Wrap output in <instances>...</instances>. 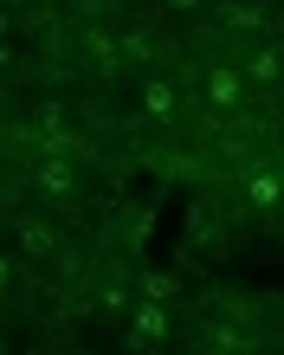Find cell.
<instances>
[{
    "mask_svg": "<svg viewBox=\"0 0 284 355\" xmlns=\"http://www.w3.org/2000/svg\"><path fill=\"white\" fill-rule=\"evenodd\" d=\"M33 187H39L46 200H65L71 187H78V168H71L65 155H52V162H39V168H33Z\"/></svg>",
    "mask_w": 284,
    "mask_h": 355,
    "instance_id": "cell-1",
    "label": "cell"
},
{
    "mask_svg": "<svg viewBox=\"0 0 284 355\" xmlns=\"http://www.w3.org/2000/svg\"><path fill=\"white\" fill-rule=\"evenodd\" d=\"M207 103H213V110H239V103H246V78H239L233 65L207 71Z\"/></svg>",
    "mask_w": 284,
    "mask_h": 355,
    "instance_id": "cell-2",
    "label": "cell"
},
{
    "mask_svg": "<svg viewBox=\"0 0 284 355\" xmlns=\"http://www.w3.org/2000/svg\"><path fill=\"white\" fill-rule=\"evenodd\" d=\"M130 336H136V343H161V336H168L161 304H136V310H130Z\"/></svg>",
    "mask_w": 284,
    "mask_h": 355,
    "instance_id": "cell-3",
    "label": "cell"
},
{
    "mask_svg": "<svg viewBox=\"0 0 284 355\" xmlns=\"http://www.w3.org/2000/svg\"><path fill=\"white\" fill-rule=\"evenodd\" d=\"M142 110H149L155 123L175 116V85H168V78H142Z\"/></svg>",
    "mask_w": 284,
    "mask_h": 355,
    "instance_id": "cell-4",
    "label": "cell"
},
{
    "mask_svg": "<svg viewBox=\"0 0 284 355\" xmlns=\"http://www.w3.org/2000/svg\"><path fill=\"white\" fill-rule=\"evenodd\" d=\"M246 200H252V207H278V200H284V175L252 168V175H246Z\"/></svg>",
    "mask_w": 284,
    "mask_h": 355,
    "instance_id": "cell-5",
    "label": "cell"
},
{
    "mask_svg": "<svg viewBox=\"0 0 284 355\" xmlns=\"http://www.w3.org/2000/svg\"><path fill=\"white\" fill-rule=\"evenodd\" d=\"M19 252L46 259V252H52V226H46V220H19Z\"/></svg>",
    "mask_w": 284,
    "mask_h": 355,
    "instance_id": "cell-6",
    "label": "cell"
},
{
    "mask_svg": "<svg viewBox=\"0 0 284 355\" xmlns=\"http://www.w3.org/2000/svg\"><path fill=\"white\" fill-rule=\"evenodd\" d=\"M278 71H284V58H278V52H258L252 65H246V78H258V85H272Z\"/></svg>",
    "mask_w": 284,
    "mask_h": 355,
    "instance_id": "cell-7",
    "label": "cell"
},
{
    "mask_svg": "<svg viewBox=\"0 0 284 355\" xmlns=\"http://www.w3.org/2000/svg\"><path fill=\"white\" fill-rule=\"evenodd\" d=\"M85 39H91V52H97V58H116V39H110L104 26H85Z\"/></svg>",
    "mask_w": 284,
    "mask_h": 355,
    "instance_id": "cell-8",
    "label": "cell"
},
{
    "mask_svg": "<svg viewBox=\"0 0 284 355\" xmlns=\"http://www.w3.org/2000/svg\"><path fill=\"white\" fill-rule=\"evenodd\" d=\"M168 7H175V13H194V7H200V0H168Z\"/></svg>",
    "mask_w": 284,
    "mask_h": 355,
    "instance_id": "cell-9",
    "label": "cell"
},
{
    "mask_svg": "<svg viewBox=\"0 0 284 355\" xmlns=\"http://www.w3.org/2000/svg\"><path fill=\"white\" fill-rule=\"evenodd\" d=\"M7 278H13V265H7V259H0V291H7Z\"/></svg>",
    "mask_w": 284,
    "mask_h": 355,
    "instance_id": "cell-10",
    "label": "cell"
}]
</instances>
